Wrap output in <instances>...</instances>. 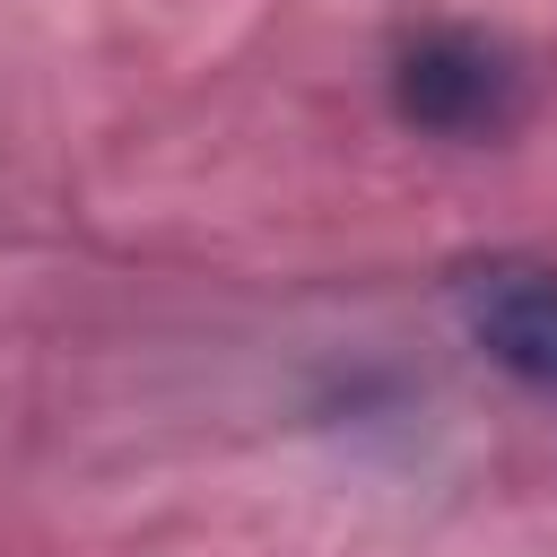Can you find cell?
Masks as SVG:
<instances>
[{"label": "cell", "mask_w": 557, "mask_h": 557, "mask_svg": "<svg viewBox=\"0 0 557 557\" xmlns=\"http://www.w3.org/2000/svg\"><path fill=\"white\" fill-rule=\"evenodd\" d=\"M392 104L418 122V131H444V139H487L522 113V70L487 44V35H418L392 70Z\"/></svg>", "instance_id": "cell-1"}, {"label": "cell", "mask_w": 557, "mask_h": 557, "mask_svg": "<svg viewBox=\"0 0 557 557\" xmlns=\"http://www.w3.org/2000/svg\"><path fill=\"white\" fill-rule=\"evenodd\" d=\"M461 313H470L479 348H487L505 374H522V383L557 392V270L487 261V270H470V278H461Z\"/></svg>", "instance_id": "cell-2"}]
</instances>
